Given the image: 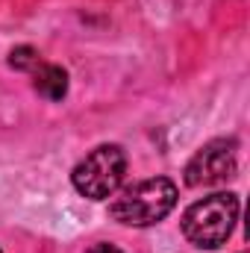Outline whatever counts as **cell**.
I'll return each instance as SVG.
<instances>
[{
  "label": "cell",
  "mask_w": 250,
  "mask_h": 253,
  "mask_svg": "<svg viewBox=\"0 0 250 253\" xmlns=\"http://www.w3.org/2000/svg\"><path fill=\"white\" fill-rule=\"evenodd\" d=\"M177 194L180 191L174 186V180L168 177L141 180V183L126 186L109 203V215L112 221L124 227H153L171 215V209L177 206Z\"/></svg>",
  "instance_id": "cell-1"
},
{
  "label": "cell",
  "mask_w": 250,
  "mask_h": 253,
  "mask_svg": "<svg viewBox=\"0 0 250 253\" xmlns=\"http://www.w3.org/2000/svg\"><path fill=\"white\" fill-rule=\"evenodd\" d=\"M239 221V197L230 191L209 194L197 203H191L183 212V236L200 251H218L227 245Z\"/></svg>",
  "instance_id": "cell-2"
},
{
  "label": "cell",
  "mask_w": 250,
  "mask_h": 253,
  "mask_svg": "<svg viewBox=\"0 0 250 253\" xmlns=\"http://www.w3.org/2000/svg\"><path fill=\"white\" fill-rule=\"evenodd\" d=\"M124 174H126L124 147L121 144H100L71 171V183L88 200H106L121 189Z\"/></svg>",
  "instance_id": "cell-3"
},
{
  "label": "cell",
  "mask_w": 250,
  "mask_h": 253,
  "mask_svg": "<svg viewBox=\"0 0 250 253\" xmlns=\"http://www.w3.org/2000/svg\"><path fill=\"white\" fill-rule=\"evenodd\" d=\"M239 144L236 138H215L206 141L186 165V186L203 189V186H221L236 177L239 168Z\"/></svg>",
  "instance_id": "cell-4"
},
{
  "label": "cell",
  "mask_w": 250,
  "mask_h": 253,
  "mask_svg": "<svg viewBox=\"0 0 250 253\" xmlns=\"http://www.w3.org/2000/svg\"><path fill=\"white\" fill-rule=\"evenodd\" d=\"M33 85H36V91L42 97L62 100L65 94H68V74H65V68H59V65L39 62V68L33 71Z\"/></svg>",
  "instance_id": "cell-5"
},
{
  "label": "cell",
  "mask_w": 250,
  "mask_h": 253,
  "mask_svg": "<svg viewBox=\"0 0 250 253\" xmlns=\"http://www.w3.org/2000/svg\"><path fill=\"white\" fill-rule=\"evenodd\" d=\"M39 62H42V56H39V50L30 47V44H21V47H15V50L9 53V65H12L15 71H36Z\"/></svg>",
  "instance_id": "cell-6"
},
{
  "label": "cell",
  "mask_w": 250,
  "mask_h": 253,
  "mask_svg": "<svg viewBox=\"0 0 250 253\" xmlns=\"http://www.w3.org/2000/svg\"><path fill=\"white\" fill-rule=\"evenodd\" d=\"M88 253H121V251H118L115 245H106V242H100V245H94Z\"/></svg>",
  "instance_id": "cell-7"
},
{
  "label": "cell",
  "mask_w": 250,
  "mask_h": 253,
  "mask_svg": "<svg viewBox=\"0 0 250 253\" xmlns=\"http://www.w3.org/2000/svg\"><path fill=\"white\" fill-rule=\"evenodd\" d=\"M242 253H245V251H242Z\"/></svg>",
  "instance_id": "cell-8"
},
{
  "label": "cell",
  "mask_w": 250,
  "mask_h": 253,
  "mask_svg": "<svg viewBox=\"0 0 250 253\" xmlns=\"http://www.w3.org/2000/svg\"><path fill=\"white\" fill-rule=\"evenodd\" d=\"M0 253H3V251H0Z\"/></svg>",
  "instance_id": "cell-9"
}]
</instances>
